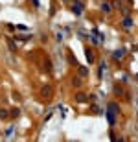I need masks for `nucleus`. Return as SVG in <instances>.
I'll use <instances>...</instances> for the list:
<instances>
[{
	"label": "nucleus",
	"mask_w": 138,
	"mask_h": 142,
	"mask_svg": "<svg viewBox=\"0 0 138 142\" xmlns=\"http://www.w3.org/2000/svg\"><path fill=\"white\" fill-rule=\"evenodd\" d=\"M85 56H87V61H89V65H92V63H94V54H92V52H90L89 48L85 50Z\"/></svg>",
	"instance_id": "nucleus-6"
},
{
	"label": "nucleus",
	"mask_w": 138,
	"mask_h": 142,
	"mask_svg": "<svg viewBox=\"0 0 138 142\" xmlns=\"http://www.w3.org/2000/svg\"><path fill=\"white\" fill-rule=\"evenodd\" d=\"M33 6H35V7H39V0H33Z\"/></svg>",
	"instance_id": "nucleus-16"
},
{
	"label": "nucleus",
	"mask_w": 138,
	"mask_h": 142,
	"mask_svg": "<svg viewBox=\"0 0 138 142\" xmlns=\"http://www.w3.org/2000/svg\"><path fill=\"white\" fill-rule=\"evenodd\" d=\"M0 118H7V111L6 109H0Z\"/></svg>",
	"instance_id": "nucleus-13"
},
{
	"label": "nucleus",
	"mask_w": 138,
	"mask_h": 142,
	"mask_svg": "<svg viewBox=\"0 0 138 142\" xmlns=\"http://www.w3.org/2000/svg\"><path fill=\"white\" fill-rule=\"evenodd\" d=\"M79 76L81 78H87L89 76V66H79Z\"/></svg>",
	"instance_id": "nucleus-8"
},
{
	"label": "nucleus",
	"mask_w": 138,
	"mask_h": 142,
	"mask_svg": "<svg viewBox=\"0 0 138 142\" xmlns=\"http://www.w3.org/2000/svg\"><path fill=\"white\" fill-rule=\"evenodd\" d=\"M122 24H123L125 28H133V19L129 17V15H125V17H123V20H122Z\"/></svg>",
	"instance_id": "nucleus-2"
},
{
	"label": "nucleus",
	"mask_w": 138,
	"mask_h": 142,
	"mask_svg": "<svg viewBox=\"0 0 138 142\" xmlns=\"http://www.w3.org/2000/svg\"><path fill=\"white\" fill-rule=\"evenodd\" d=\"M107 120H109V126H114V124H116V114L107 111Z\"/></svg>",
	"instance_id": "nucleus-4"
},
{
	"label": "nucleus",
	"mask_w": 138,
	"mask_h": 142,
	"mask_svg": "<svg viewBox=\"0 0 138 142\" xmlns=\"http://www.w3.org/2000/svg\"><path fill=\"white\" fill-rule=\"evenodd\" d=\"M136 79H138V76H136Z\"/></svg>",
	"instance_id": "nucleus-17"
},
{
	"label": "nucleus",
	"mask_w": 138,
	"mask_h": 142,
	"mask_svg": "<svg viewBox=\"0 0 138 142\" xmlns=\"http://www.w3.org/2000/svg\"><path fill=\"white\" fill-rule=\"evenodd\" d=\"M101 9H103L105 13H109V11H110V6H109V2H103V4H101Z\"/></svg>",
	"instance_id": "nucleus-11"
},
{
	"label": "nucleus",
	"mask_w": 138,
	"mask_h": 142,
	"mask_svg": "<svg viewBox=\"0 0 138 142\" xmlns=\"http://www.w3.org/2000/svg\"><path fill=\"white\" fill-rule=\"evenodd\" d=\"M6 43H7V48L11 50V52H15V50H17V44L13 43V39H11V37H7V39H6Z\"/></svg>",
	"instance_id": "nucleus-5"
},
{
	"label": "nucleus",
	"mask_w": 138,
	"mask_h": 142,
	"mask_svg": "<svg viewBox=\"0 0 138 142\" xmlns=\"http://www.w3.org/2000/svg\"><path fill=\"white\" fill-rule=\"evenodd\" d=\"M70 63H72V65H77V59H76L74 56H70Z\"/></svg>",
	"instance_id": "nucleus-15"
},
{
	"label": "nucleus",
	"mask_w": 138,
	"mask_h": 142,
	"mask_svg": "<svg viewBox=\"0 0 138 142\" xmlns=\"http://www.w3.org/2000/svg\"><path fill=\"white\" fill-rule=\"evenodd\" d=\"M19 113H20V111H19L17 107H15V109H11V116H19Z\"/></svg>",
	"instance_id": "nucleus-14"
},
{
	"label": "nucleus",
	"mask_w": 138,
	"mask_h": 142,
	"mask_svg": "<svg viewBox=\"0 0 138 142\" xmlns=\"http://www.w3.org/2000/svg\"><path fill=\"white\" fill-rule=\"evenodd\" d=\"M107 107H109L107 111H110V113H114V114H116L118 111H120V107H118V103H116V101H110V103H109Z\"/></svg>",
	"instance_id": "nucleus-3"
},
{
	"label": "nucleus",
	"mask_w": 138,
	"mask_h": 142,
	"mask_svg": "<svg viewBox=\"0 0 138 142\" xmlns=\"http://www.w3.org/2000/svg\"><path fill=\"white\" fill-rule=\"evenodd\" d=\"M114 94H116V96H120V94H123V91H122V87H114Z\"/></svg>",
	"instance_id": "nucleus-12"
},
{
	"label": "nucleus",
	"mask_w": 138,
	"mask_h": 142,
	"mask_svg": "<svg viewBox=\"0 0 138 142\" xmlns=\"http://www.w3.org/2000/svg\"><path fill=\"white\" fill-rule=\"evenodd\" d=\"M123 56H125V50H123V48L116 50V52L112 54V57H114V59H122V57H123Z\"/></svg>",
	"instance_id": "nucleus-7"
},
{
	"label": "nucleus",
	"mask_w": 138,
	"mask_h": 142,
	"mask_svg": "<svg viewBox=\"0 0 138 142\" xmlns=\"http://www.w3.org/2000/svg\"><path fill=\"white\" fill-rule=\"evenodd\" d=\"M76 100H77V101H87V94L77 92V94H76Z\"/></svg>",
	"instance_id": "nucleus-10"
},
{
	"label": "nucleus",
	"mask_w": 138,
	"mask_h": 142,
	"mask_svg": "<svg viewBox=\"0 0 138 142\" xmlns=\"http://www.w3.org/2000/svg\"><path fill=\"white\" fill-rule=\"evenodd\" d=\"M74 6H72V11H74V15H81L83 11V4L79 2V0H76V2H72Z\"/></svg>",
	"instance_id": "nucleus-1"
},
{
	"label": "nucleus",
	"mask_w": 138,
	"mask_h": 142,
	"mask_svg": "<svg viewBox=\"0 0 138 142\" xmlns=\"http://www.w3.org/2000/svg\"><path fill=\"white\" fill-rule=\"evenodd\" d=\"M41 92H42V96H50V94H52V87H48V85H46V87H42V89H41Z\"/></svg>",
	"instance_id": "nucleus-9"
}]
</instances>
